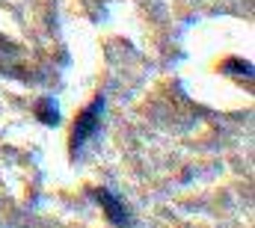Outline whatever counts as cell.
Instances as JSON below:
<instances>
[{"label":"cell","instance_id":"6da1fadb","mask_svg":"<svg viewBox=\"0 0 255 228\" xmlns=\"http://www.w3.org/2000/svg\"><path fill=\"white\" fill-rule=\"evenodd\" d=\"M101 113H104V98L98 95L83 113L74 118V127H71V136H68V148H71V154H77V151L86 145V139L95 136L98 124H101Z\"/></svg>","mask_w":255,"mask_h":228},{"label":"cell","instance_id":"7a4b0ae2","mask_svg":"<svg viewBox=\"0 0 255 228\" xmlns=\"http://www.w3.org/2000/svg\"><path fill=\"white\" fill-rule=\"evenodd\" d=\"M95 199H98L101 211L107 214V220H110L116 228H128L130 226V214L125 211V202H119L110 190H95Z\"/></svg>","mask_w":255,"mask_h":228},{"label":"cell","instance_id":"3957f363","mask_svg":"<svg viewBox=\"0 0 255 228\" xmlns=\"http://www.w3.org/2000/svg\"><path fill=\"white\" fill-rule=\"evenodd\" d=\"M36 115H39V121H42V124H57V121H60L57 101H54V98H42V101L36 104Z\"/></svg>","mask_w":255,"mask_h":228},{"label":"cell","instance_id":"277c9868","mask_svg":"<svg viewBox=\"0 0 255 228\" xmlns=\"http://www.w3.org/2000/svg\"><path fill=\"white\" fill-rule=\"evenodd\" d=\"M223 71H226V74H238V77H247V80L253 77V65H250V62H244V59H238V57L229 59V62L223 65Z\"/></svg>","mask_w":255,"mask_h":228}]
</instances>
